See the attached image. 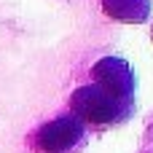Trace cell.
<instances>
[{
    "instance_id": "cell-1",
    "label": "cell",
    "mask_w": 153,
    "mask_h": 153,
    "mask_svg": "<svg viewBox=\"0 0 153 153\" xmlns=\"http://www.w3.org/2000/svg\"><path fill=\"white\" fill-rule=\"evenodd\" d=\"M73 110H75L78 121L83 118V121H91V124H108V121H116L121 116V102L94 83V86H83V89L75 91Z\"/></svg>"
},
{
    "instance_id": "cell-2",
    "label": "cell",
    "mask_w": 153,
    "mask_h": 153,
    "mask_svg": "<svg viewBox=\"0 0 153 153\" xmlns=\"http://www.w3.org/2000/svg\"><path fill=\"white\" fill-rule=\"evenodd\" d=\"M94 75H97V86L105 89L110 97H116L118 102L121 100H129L132 91H134V75H132V67L124 62V59H102L97 62L94 67Z\"/></svg>"
},
{
    "instance_id": "cell-3",
    "label": "cell",
    "mask_w": 153,
    "mask_h": 153,
    "mask_svg": "<svg viewBox=\"0 0 153 153\" xmlns=\"http://www.w3.org/2000/svg\"><path fill=\"white\" fill-rule=\"evenodd\" d=\"M81 134H83V124L75 116H65L46 124L38 132V148L43 153H65L81 140Z\"/></svg>"
},
{
    "instance_id": "cell-4",
    "label": "cell",
    "mask_w": 153,
    "mask_h": 153,
    "mask_svg": "<svg viewBox=\"0 0 153 153\" xmlns=\"http://www.w3.org/2000/svg\"><path fill=\"white\" fill-rule=\"evenodd\" d=\"M105 11L124 22H143L148 16V0H102Z\"/></svg>"
}]
</instances>
